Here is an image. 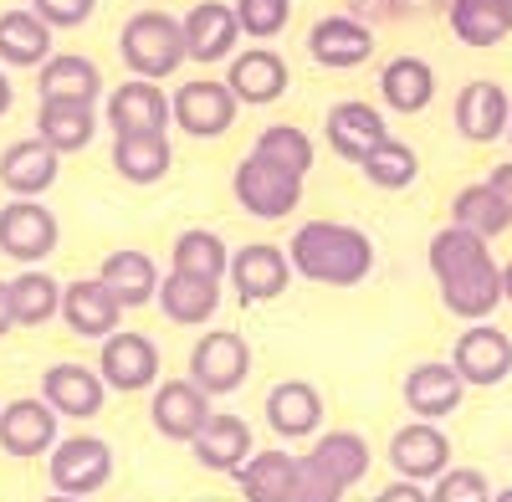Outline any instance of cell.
Instances as JSON below:
<instances>
[{
    "label": "cell",
    "mask_w": 512,
    "mask_h": 502,
    "mask_svg": "<svg viewBox=\"0 0 512 502\" xmlns=\"http://www.w3.org/2000/svg\"><path fill=\"white\" fill-rule=\"evenodd\" d=\"M36 93H41V103H98L103 98V72H98L93 57L52 52L36 67Z\"/></svg>",
    "instance_id": "cell-26"
},
{
    "label": "cell",
    "mask_w": 512,
    "mask_h": 502,
    "mask_svg": "<svg viewBox=\"0 0 512 502\" xmlns=\"http://www.w3.org/2000/svg\"><path fill=\"white\" fill-rule=\"evenodd\" d=\"M57 441H62V415L41 395L0 405V451L6 456H16V462H36V456H52Z\"/></svg>",
    "instance_id": "cell-10"
},
{
    "label": "cell",
    "mask_w": 512,
    "mask_h": 502,
    "mask_svg": "<svg viewBox=\"0 0 512 502\" xmlns=\"http://www.w3.org/2000/svg\"><path fill=\"white\" fill-rule=\"evenodd\" d=\"M236 21H241V36L272 41L292 21V0H236Z\"/></svg>",
    "instance_id": "cell-42"
},
{
    "label": "cell",
    "mask_w": 512,
    "mask_h": 502,
    "mask_svg": "<svg viewBox=\"0 0 512 502\" xmlns=\"http://www.w3.org/2000/svg\"><path fill=\"white\" fill-rule=\"evenodd\" d=\"M313 456H318V462H323L338 482H344V487L364 482V477H369V462H374V451H369V441H364L359 431H323L318 446H313Z\"/></svg>",
    "instance_id": "cell-40"
},
{
    "label": "cell",
    "mask_w": 512,
    "mask_h": 502,
    "mask_svg": "<svg viewBox=\"0 0 512 502\" xmlns=\"http://www.w3.org/2000/svg\"><path fill=\"white\" fill-rule=\"evenodd\" d=\"M231 292H236V303L251 308V303H272L282 298V292L292 287V262H287V246H272V241H246L236 246V257H231Z\"/></svg>",
    "instance_id": "cell-8"
},
{
    "label": "cell",
    "mask_w": 512,
    "mask_h": 502,
    "mask_svg": "<svg viewBox=\"0 0 512 502\" xmlns=\"http://www.w3.org/2000/svg\"><path fill=\"white\" fill-rule=\"evenodd\" d=\"M41 502H82V497H62V492H52V497H41Z\"/></svg>",
    "instance_id": "cell-51"
},
{
    "label": "cell",
    "mask_w": 512,
    "mask_h": 502,
    "mask_svg": "<svg viewBox=\"0 0 512 502\" xmlns=\"http://www.w3.org/2000/svg\"><path fill=\"white\" fill-rule=\"evenodd\" d=\"M57 170H62V154L41 144L36 134L6 144V154H0V185L11 190V200H41L57 185Z\"/></svg>",
    "instance_id": "cell-23"
},
{
    "label": "cell",
    "mask_w": 512,
    "mask_h": 502,
    "mask_svg": "<svg viewBox=\"0 0 512 502\" xmlns=\"http://www.w3.org/2000/svg\"><path fill=\"white\" fill-rule=\"evenodd\" d=\"M374 502H431V492H425L420 482H405V477H395V482L384 487Z\"/></svg>",
    "instance_id": "cell-47"
},
{
    "label": "cell",
    "mask_w": 512,
    "mask_h": 502,
    "mask_svg": "<svg viewBox=\"0 0 512 502\" xmlns=\"http://www.w3.org/2000/svg\"><path fill=\"white\" fill-rule=\"evenodd\" d=\"M451 118H456V134H461L466 144H497V139H507V123H512V98H507L502 82L477 77V82H466V88L456 93Z\"/></svg>",
    "instance_id": "cell-14"
},
{
    "label": "cell",
    "mask_w": 512,
    "mask_h": 502,
    "mask_svg": "<svg viewBox=\"0 0 512 502\" xmlns=\"http://www.w3.org/2000/svg\"><path fill=\"white\" fill-rule=\"evenodd\" d=\"M451 226L472 231V236H482V241H497L512 221H507V211L497 205V195H492L487 180H482V185H466V190L451 200Z\"/></svg>",
    "instance_id": "cell-41"
},
{
    "label": "cell",
    "mask_w": 512,
    "mask_h": 502,
    "mask_svg": "<svg viewBox=\"0 0 512 502\" xmlns=\"http://www.w3.org/2000/svg\"><path fill=\"white\" fill-rule=\"evenodd\" d=\"M502 303H512V262H502Z\"/></svg>",
    "instance_id": "cell-50"
},
{
    "label": "cell",
    "mask_w": 512,
    "mask_h": 502,
    "mask_svg": "<svg viewBox=\"0 0 512 502\" xmlns=\"http://www.w3.org/2000/svg\"><path fill=\"white\" fill-rule=\"evenodd\" d=\"M487 190L497 195V205H502L507 221H512V159H507V164H497V170L487 175Z\"/></svg>",
    "instance_id": "cell-46"
},
{
    "label": "cell",
    "mask_w": 512,
    "mask_h": 502,
    "mask_svg": "<svg viewBox=\"0 0 512 502\" xmlns=\"http://www.w3.org/2000/svg\"><path fill=\"white\" fill-rule=\"evenodd\" d=\"M190 451H195V462L205 467V472H226V477H236L246 462H251V451H256V436H251V426L241 421V415H210L205 421V431L190 441Z\"/></svg>",
    "instance_id": "cell-27"
},
{
    "label": "cell",
    "mask_w": 512,
    "mask_h": 502,
    "mask_svg": "<svg viewBox=\"0 0 512 502\" xmlns=\"http://www.w3.org/2000/svg\"><path fill=\"white\" fill-rule=\"evenodd\" d=\"M390 467L405 482H436L451 467V436L436 421H410L390 436Z\"/></svg>",
    "instance_id": "cell-15"
},
{
    "label": "cell",
    "mask_w": 512,
    "mask_h": 502,
    "mask_svg": "<svg viewBox=\"0 0 512 502\" xmlns=\"http://www.w3.org/2000/svg\"><path fill=\"white\" fill-rule=\"evenodd\" d=\"M11 103H16V88H11V77H6V72H0V118H6V113H11Z\"/></svg>",
    "instance_id": "cell-49"
},
{
    "label": "cell",
    "mask_w": 512,
    "mask_h": 502,
    "mask_svg": "<svg viewBox=\"0 0 512 502\" xmlns=\"http://www.w3.org/2000/svg\"><path fill=\"white\" fill-rule=\"evenodd\" d=\"M154 303H159V313H164L169 323L195 328V323H210V318L221 313V282L169 267L164 282H159V292H154Z\"/></svg>",
    "instance_id": "cell-25"
},
{
    "label": "cell",
    "mask_w": 512,
    "mask_h": 502,
    "mask_svg": "<svg viewBox=\"0 0 512 502\" xmlns=\"http://www.w3.org/2000/svg\"><path fill=\"white\" fill-rule=\"evenodd\" d=\"M47 477L62 497H93L113 477V446L103 436H67L47 456Z\"/></svg>",
    "instance_id": "cell-6"
},
{
    "label": "cell",
    "mask_w": 512,
    "mask_h": 502,
    "mask_svg": "<svg viewBox=\"0 0 512 502\" xmlns=\"http://www.w3.org/2000/svg\"><path fill=\"white\" fill-rule=\"evenodd\" d=\"M108 129L113 134H169V123H175V108H169V93L159 82H144V77H128L108 93Z\"/></svg>",
    "instance_id": "cell-13"
},
{
    "label": "cell",
    "mask_w": 512,
    "mask_h": 502,
    "mask_svg": "<svg viewBox=\"0 0 512 502\" xmlns=\"http://www.w3.org/2000/svg\"><path fill=\"white\" fill-rule=\"evenodd\" d=\"M31 11L47 21L52 31H77V26H88V21H93L98 0H31Z\"/></svg>",
    "instance_id": "cell-45"
},
{
    "label": "cell",
    "mask_w": 512,
    "mask_h": 502,
    "mask_svg": "<svg viewBox=\"0 0 512 502\" xmlns=\"http://www.w3.org/2000/svg\"><path fill=\"white\" fill-rule=\"evenodd\" d=\"M41 400H47L62 421H93V415L108 405V385L103 374L88 369V364H52L41 374Z\"/></svg>",
    "instance_id": "cell-19"
},
{
    "label": "cell",
    "mask_w": 512,
    "mask_h": 502,
    "mask_svg": "<svg viewBox=\"0 0 512 502\" xmlns=\"http://www.w3.org/2000/svg\"><path fill=\"white\" fill-rule=\"evenodd\" d=\"M118 57L123 67L144 77V82H164V77H175L190 57H185V26L180 16H169V11H134L123 21L118 31Z\"/></svg>",
    "instance_id": "cell-3"
},
{
    "label": "cell",
    "mask_w": 512,
    "mask_h": 502,
    "mask_svg": "<svg viewBox=\"0 0 512 502\" xmlns=\"http://www.w3.org/2000/svg\"><path fill=\"white\" fill-rule=\"evenodd\" d=\"M123 303L113 298V287L103 277H77L62 287V323L77 333V339H108V333L123 328Z\"/></svg>",
    "instance_id": "cell-16"
},
{
    "label": "cell",
    "mask_w": 512,
    "mask_h": 502,
    "mask_svg": "<svg viewBox=\"0 0 512 502\" xmlns=\"http://www.w3.org/2000/svg\"><path fill=\"white\" fill-rule=\"evenodd\" d=\"M400 395H405L415 421H446V415H456L461 400H466V380L451 369V359H425L405 374Z\"/></svg>",
    "instance_id": "cell-20"
},
{
    "label": "cell",
    "mask_w": 512,
    "mask_h": 502,
    "mask_svg": "<svg viewBox=\"0 0 512 502\" xmlns=\"http://www.w3.org/2000/svg\"><path fill=\"white\" fill-rule=\"evenodd\" d=\"M251 154H262L267 164H277V170H287V175H297V180H308L318 149H313V134H308V129H297V123H272V129L256 134Z\"/></svg>",
    "instance_id": "cell-37"
},
{
    "label": "cell",
    "mask_w": 512,
    "mask_h": 502,
    "mask_svg": "<svg viewBox=\"0 0 512 502\" xmlns=\"http://www.w3.org/2000/svg\"><path fill=\"white\" fill-rule=\"evenodd\" d=\"M364 180L374 185V190H410L415 180H420V154L405 144V139H384V144H374L369 154H364Z\"/></svg>",
    "instance_id": "cell-38"
},
{
    "label": "cell",
    "mask_w": 512,
    "mask_h": 502,
    "mask_svg": "<svg viewBox=\"0 0 512 502\" xmlns=\"http://www.w3.org/2000/svg\"><path fill=\"white\" fill-rule=\"evenodd\" d=\"M451 36L461 41V47H497V41L512 36V0H451Z\"/></svg>",
    "instance_id": "cell-30"
},
{
    "label": "cell",
    "mask_w": 512,
    "mask_h": 502,
    "mask_svg": "<svg viewBox=\"0 0 512 502\" xmlns=\"http://www.w3.org/2000/svg\"><path fill=\"white\" fill-rule=\"evenodd\" d=\"M11 328H16V313H11V282L0 277V339H6Z\"/></svg>",
    "instance_id": "cell-48"
},
{
    "label": "cell",
    "mask_w": 512,
    "mask_h": 502,
    "mask_svg": "<svg viewBox=\"0 0 512 502\" xmlns=\"http://www.w3.org/2000/svg\"><path fill=\"white\" fill-rule=\"evenodd\" d=\"M246 502H292L297 492V456L292 451H251V462L236 472Z\"/></svg>",
    "instance_id": "cell-34"
},
{
    "label": "cell",
    "mask_w": 512,
    "mask_h": 502,
    "mask_svg": "<svg viewBox=\"0 0 512 502\" xmlns=\"http://www.w3.org/2000/svg\"><path fill=\"white\" fill-rule=\"evenodd\" d=\"M344 482H338L318 456L308 451V456H297V492H292V502H344Z\"/></svg>",
    "instance_id": "cell-43"
},
{
    "label": "cell",
    "mask_w": 512,
    "mask_h": 502,
    "mask_svg": "<svg viewBox=\"0 0 512 502\" xmlns=\"http://www.w3.org/2000/svg\"><path fill=\"white\" fill-rule=\"evenodd\" d=\"M323 139L338 159H349V164H364V154L374 144L390 139V123H384V113L364 98H344V103H333L328 118H323Z\"/></svg>",
    "instance_id": "cell-17"
},
{
    "label": "cell",
    "mask_w": 512,
    "mask_h": 502,
    "mask_svg": "<svg viewBox=\"0 0 512 502\" xmlns=\"http://www.w3.org/2000/svg\"><path fill=\"white\" fill-rule=\"evenodd\" d=\"M308 52H313L318 67L349 72V67H359V62L374 57V26L359 21V16H344V11L323 16V21H313V31H308Z\"/></svg>",
    "instance_id": "cell-22"
},
{
    "label": "cell",
    "mask_w": 512,
    "mask_h": 502,
    "mask_svg": "<svg viewBox=\"0 0 512 502\" xmlns=\"http://www.w3.org/2000/svg\"><path fill=\"white\" fill-rule=\"evenodd\" d=\"M169 267H180V272H195V277H226L231 272V246L216 236V231H180L175 236V251H169Z\"/></svg>",
    "instance_id": "cell-39"
},
{
    "label": "cell",
    "mask_w": 512,
    "mask_h": 502,
    "mask_svg": "<svg viewBox=\"0 0 512 502\" xmlns=\"http://www.w3.org/2000/svg\"><path fill=\"white\" fill-rule=\"evenodd\" d=\"M507 144H512V123H507Z\"/></svg>",
    "instance_id": "cell-53"
},
{
    "label": "cell",
    "mask_w": 512,
    "mask_h": 502,
    "mask_svg": "<svg viewBox=\"0 0 512 502\" xmlns=\"http://www.w3.org/2000/svg\"><path fill=\"white\" fill-rule=\"evenodd\" d=\"M175 164L169 134H113V170L128 185H159Z\"/></svg>",
    "instance_id": "cell-31"
},
{
    "label": "cell",
    "mask_w": 512,
    "mask_h": 502,
    "mask_svg": "<svg viewBox=\"0 0 512 502\" xmlns=\"http://www.w3.org/2000/svg\"><path fill=\"white\" fill-rule=\"evenodd\" d=\"M451 369L466 380V390H492L512 374V339L497 323H466V333L451 344Z\"/></svg>",
    "instance_id": "cell-12"
},
{
    "label": "cell",
    "mask_w": 512,
    "mask_h": 502,
    "mask_svg": "<svg viewBox=\"0 0 512 502\" xmlns=\"http://www.w3.org/2000/svg\"><path fill=\"white\" fill-rule=\"evenodd\" d=\"M431 502H492V482L477 467H446L431 487Z\"/></svg>",
    "instance_id": "cell-44"
},
{
    "label": "cell",
    "mask_w": 512,
    "mask_h": 502,
    "mask_svg": "<svg viewBox=\"0 0 512 502\" xmlns=\"http://www.w3.org/2000/svg\"><path fill=\"white\" fill-rule=\"evenodd\" d=\"M287 262L297 277L318 287H359L374 272V241L359 226L344 221H308L287 241Z\"/></svg>",
    "instance_id": "cell-2"
},
{
    "label": "cell",
    "mask_w": 512,
    "mask_h": 502,
    "mask_svg": "<svg viewBox=\"0 0 512 502\" xmlns=\"http://www.w3.org/2000/svg\"><path fill=\"white\" fill-rule=\"evenodd\" d=\"M52 57V26L31 6L0 11V62L6 67H41Z\"/></svg>",
    "instance_id": "cell-35"
},
{
    "label": "cell",
    "mask_w": 512,
    "mask_h": 502,
    "mask_svg": "<svg viewBox=\"0 0 512 502\" xmlns=\"http://www.w3.org/2000/svg\"><path fill=\"white\" fill-rule=\"evenodd\" d=\"M98 277L113 287V298L123 308H144V303H154V292L164 282V267L149 257V251H139V246H118V251L103 257Z\"/></svg>",
    "instance_id": "cell-29"
},
{
    "label": "cell",
    "mask_w": 512,
    "mask_h": 502,
    "mask_svg": "<svg viewBox=\"0 0 512 502\" xmlns=\"http://www.w3.org/2000/svg\"><path fill=\"white\" fill-rule=\"evenodd\" d=\"M287 82H292V72H287L282 52H272V47H251V52H236V57L226 62V88H231L236 103H246V108L277 103V98L287 93Z\"/></svg>",
    "instance_id": "cell-24"
},
{
    "label": "cell",
    "mask_w": 512,
    "mask_h": 502,
    "mask_svg": "<svg viewBox=\"0 0 512 502\" xmlns=\"http://www.w3.org/2000/svg\"><path fill=\"white\" fill-rule=\"evenodd\" d=\"M379 98L390 103V113H425L436 98V72L425 57H395V62H384L379 72Z\"/></svg>",
    "instance_id": "cell-32"
},
{
    "label": "cell",
    "mask_w": 512,
    "mask_h": 502,
    "mask_svg": "<svg viewBox=\"0 0 512 502\" xmlns=\"http://www.w3.org/2000/svg\"><path fill=\"white\" fill-rule=\"evenodd\" d=\"M231 195L256 221H287L297 205H303V180L277 170V164H267L262 154H246L236 164V175H231Z\"/></svg>",
    "instance_id": "cell-4"
},
{
    "label": "cell",
    "mask_w": 512,
    "mask_h": 502,
    "mask_svg": "<svg viewBox=\"0 0 512 502\" xmlns=\"http://www.w3.org/2000/svg\"><path fill=\"white\" fill-rule=\"evenodd\" d=\"M267 426L282 441H308L323 426V395L308 380H282L267 390Z\"/></svg>",
    "instance_id": "cell-28"
},
{
    "label": "cell",
    "mask_w": 512,
    "mask_h": 502,
    "mask_svg": "<svg viewBox=\"0 0 512 502\" xmlns=\"http://www.w3.org/2000/svg\"><path fill=\"white\" fill-rule=\"evenodd\" d=\"M98 374H103V385L118 390V395L149 390L159 380V344L149 339V333L118 328V333H108L103 349H98Z\"/></svg>",
    "instance_id": "cell-11"
},
{
    "label": "cell",
    "mask_w": 512,
    "mask_h": 502,
    "mask_svg": "<svg viewBox=\"0 0 512 502\" xmlns=\"http://www.w3.org/2000/svg\"><path fill=\"white\" fill-rule=\"evenodd\" d=\"M210 395L195 385V380H164V385H154V405H149V421H154V431L164 436V441H195L200 431H205V421H210Z\"/></svg>",
    "instance_id": "cell-18"
},
{
    "label": "cell",
    "mask_w": 512,
    "mask_h": 502,
    "mask_svg": "<svg viewBox=\"0 0 512 502\" xmlns=\"http://www.w3.org/2000/svg\"><path fill=\"white\" fill-rule=\"evenodd\" d=\"M169 108H175V129L190 134V139H221L241 113L236 93L216 77H195L185 88H175L169 93Z\"/></svg>",
    "instance_id": "cell-9"
},
{
    "label": "cell",
    "mask_w": 512,
    "mask_h": 502,
    "mask_svg": "<svg viewBox=\"0 0 512 502\" xmlns=\"http://www.w3.org/2000/svg\"><path fill=\"white\" fill-rule=\"evenodd\" d=\"M98 134V108L93 103H41L36 108V139L52 144L57 154H82Z\"/></svg>",
    "instance_id": "cell-33"
},
{
    "label": "cell",
    "mask_w": 512,
    "mask_h": 502,
    "mask_svg": "<svg viewBox=\"0 0 512 502\" xmlns=\"http://www.w3.org/2000/svg\"><path fill=\"white\" fill-rule=\"evenodd\" d=\"M57 246H62V226L41 200H6L0 205V257L36 267V262H47Z\"/></svg>",
    "instance_id": "cell-5"
},
{
    "label": "cell",
    "mask_w": 512,
    "mask_h": 502,
    "mask_svg": "<svg viewBox=\"0 0 512 502\" xmlns=\"http://www.w3.org/2000/svg\"><path fill=\"white\" fill-rule=\"evenodd\" d=\"M11 313H16V328H41L62 318V282L41 267H26L11 277Z\"/></svg>",
    "instance_id": "cell-36"
},
{
    "label": "cell",
    "mask_w": 512,
    "mask_h": 502,
    "mask_svg": "<svg viewBox=\"0 0 512 502\" xmlns=\"http://www.w3.org/2000/svg\"><path fill=\"white\" fill-rule=\"evenodd\" d=\"M246 374H251V344L241 339L236 328H210L205 339H195V349H190V380L210 400L241 390Z\"/></svg>",
    "instance_id": "cell-7"
},
{
    "label": "cell",
    "mask_w": 512,
    "mask_h": 502,
    "mask_svg": "<svg viewBox=\"0 0 512 502\" xmlns=\"http://www.w3.org/2000/svg\"><path fill=\"white\" fill-rule=\"evenodd\" d=\"M180 26H185V57L190 62H231L236 57L241 21H236V6H226V0H195L180 16Z\"/></svg>",
    "instance_id": "cell-21"
},
{
    "label": "cell",
    "mask_w": 512,
    "mask_h": 502,
    "mask_svg": "<svg viewBox=\"0 0 512 502\" xmlns=\"http://www.w3.org/2000/svg\"><path fill=\"white\" fill-rule=\"evenodd\" d=\"M431 257V277L441 287L446 313L466 318V323H487L502 303V262L492 257V241L461 231V226H441L425 246Z\"/></svg>",
    "instance_id": "cell-1"
},
{
    "label": "cell",
    "mask_w": 512,
    "mask_h": 502,
    "mask_svg": "<svg viewBox=\"0 0 512 502\" xmlns=\"http://www.w3.org/2000/svg\"><path fill=\"white\" fill-rule=\"evenodd\" d=\"M492 502H512V487H502V492H492Z\"/></svg>",
    "instance_id": "cell-52"
}]
</instances>
